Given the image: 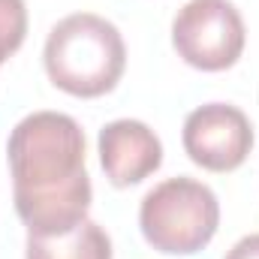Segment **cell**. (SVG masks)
<instances>
[{"label": "cell", "mask_w": 259, "mask_h": 259, "mask_svg": "<svg viewBox=\"0 0 259 259\" xmlns=\"http://www.w3.org/2000/svg\"><path fill=\"white\" fill-rule=\"evenodd\" d=\"M244 42V18L229 0H187L172 21V46L178 58L202 72L235 66Z\"/></svg>", "instance_id": "cell-4"}, {"label": "cell", "mask_w": 259, "mask_h": 259, "mask_svg": "<svg viewBox=\"0 0 259 259\" xmlns=\"http://www.w3.org/2000/svg\"><path fill=\"white\" fill-rule=\"evenodd\" d=\"M6 157L27 235H64L88 220L94 187L84 169V133L69 115L21 118L9 133Z\"/></svg>", "instance_id": "cell-1"}, {"label": "cell", "mask_w": 259, "mask_h": 259, "mask_svg": "<svg viewBox=\"0 0 259 259\" xmlns=\"http://www.w3.org/2000/svg\"><path fill=\"white\" fill-rule=\"evenodd\" d=\"M139 226L154 250L190 256L214 238L220 226V202L208 184L196 178H166L145 193Z\"/></svg>", "instance_id": "cell-3"}, {"label": "cell", "mask_w": 259, "mask_h": 259, "mask_svg": "<svg viewBox=\"0 0 259 259\" xmlns=\"http://www.w3.org/2000/svg\"><path fill=\"white\" fill-rule=\"evenodd\" d=\"M27 259H112V241L94 220H81L64 235H27Z\"/></svg>", "instance_id": "cell-7"}, {"label": "cell", "mask_w": 259, "mask_h": 259, "mask_svg": "<svg viewBox=\"0 0 259 259\" xmlns=\"http://www.w3.org/2000/svg\"><path fill=\"white\" fill-rule=\"evenodd\" d=\"M42 61L55 88L81 100H94L115 91L121 81L127 46L121 30L103 15L72 12L52 27Z\"/></svg>", "instance_id": "cell-2"}, {"label": "cell", "mask_w": 259, "mask_h": 259, "mask_svg": "<svg viewBox=\"0 0 259 259\" xmlns=\"http://www.w3.org/2000/svg\"><path fill=\"white\" fill-rule=\"evenodd\" d=\"M226 259H259V232L244 235V238L226 253Z\"/></svg>", "instance_id": "cell-9"}, {"label": "cell", "mask_w": 259, "mask_h": 259, "mask_svg": "<svg viewBox=\"0 0 259 259\" xmlns=\"http://www.w3.org/2000/svg\"><path fill=\"white\" fill-rule=\"evenodd\" d=\"M100 163L115 187H133L160 169L163 145L148 124L121 118L100 130Z\"/></svg>", "instance_id": "cell-6"}, {"label": "cell", "mask_w": 259, "mask_h": 259, "mask_svg": "<svg viewBox=\"0 0 259 259\" xmlns=\"http://www.w3.org/2000/svg\"><path fill=\"white\" fill-rule=\"evenodd\" d=\"M181 142L196 166L208 172H232L253 151V127L238 106L208 103L187 115Z\"/></svg>", "instance_id": "cell-5"}, {"label": "cell", "mask_w": 259, "mask_h": 259, "mask_svg": "<svg viewBox=\"0 0 259 259\" xmlns=\"http://www.w3.org/2000/svg\"><path fill=\"white\" fill-rule=\"evenodd\" d=\"M27 36V6L24 0H0V66L12 58Z\"/></svg>", "instance_id": "cell-8"}]
</instances>
